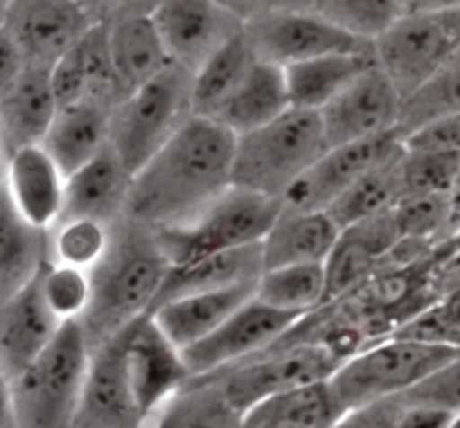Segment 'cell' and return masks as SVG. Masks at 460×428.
<instances>
[{
	"label": "cell",
	"mask_w": 460,
	"mask_h": 428,
	"mask_svg": "<svg viewBox=\"0 0 460 428\" xmlns=\"http://www.w3.org/2000/svg\"><path fill=\"white\" fill-rule=\"evenodd\" d=\"M236 135L205 117L184 128L133 175L126 218L148 229L184 224L234 187Z\"/></svg>",
	"instance_id": "6da1fadb"
},
{
	"label": "cell",
	"mask_w": 460,
	"mask_h": 428,
	"mask_svg": "<svg viewBox=\"0 0 460 428\" xmlns=\"http://www.w3.org/2000/svg\"><path fill=\"white\" fill-rule=\"evenodd\" d=\"M169 267L153 229L128 218L112 224L111 247L90 272L93 296L81 319L90 348H102L151 314Z\"/></svg>",
	"instance_id": "7a4b0ae2"
},
{
	"label": "cell",
	"mask_w": 460,
	"mask_h": 428,
	"mask_svg": "<svg viewBox=\"0 0 460 428\" xmlns=\"http://www.w3.org/2000/svg\"><path fill=\"white\" fill-rule=\"evenodd\" d=\"M90 359L93 348L81 321L63 323L48 348L12 380L13 426L72 428Z\"/></svg>",
	"instance_id": "3957f363"
},
{
	"label": "cell",
	"mask_w": 460,
	"mask_h": 428,
	"mask_svg": "<svg viewBox=\"0 0 460 428\" xmlns=\"http://www.w3.org/2000/svg\"><path fill=\"white\" fill-rule=\"evenodd\" d=\"M326 151L319 112L290 108L263 128L236 137L234 187L283 202Z\"/></svg>",
	"instance_id": "277c9868"
},
{
	"label": "cell",
	"mask_w": 460,
	"mask_h": 428,
	"mask_svg": "<svg viewBox=\"0 0 460 428\" xmlns=\"http://www.w3.org/2000/svg\"><path fill=\"white\" fill-rule=\"evenodd\" d=\"M193 115V72L171 61L111 112L108 144L130 173L148 164Z\"/></svg>",
	"instance_id": "5b68a950"
},
{
	"label": "cell",
	"mask_w": 460,
	"mask_h": 428,
	"mask_svg": "<svg viewBox=\"0 0 460 428\" xmlns=\"http://www.w3.org/2000/svg\"><path fill=\"white\" fill-rule=\"evenodd\" d=\"M281 211V200L229 187L189 223L153 231L171 267H180L220 251L259 245Z\"/></svg>",
	"instance_id": "8992f818"
},
{
	"label": "cell",
	"mask_w": 460,
	"mask_h": 428,
	"mask_svg": "<svg viewBox=\"0 0 460 428\" xmlns=\"http://www.w3.org/2000/svg\"><path fill=\"white\" fill-rule=\"evenodd\" d=\"M458 354L460 348L452 345L422 344L391 335L346 359L331 377V389L349 413L407 395Z\"/></svg>",
	"instance_id": "52a82bcc"
},
{
	"label": "cell",
	"mask_w": 460,
	"mask_h": 428,
	"mask_svg": "<svg viewBox=\"0 0 460 428\" xmlns=\"http://www.w3.org/2000/svg\"><path fill=\"white\" fill-rule=\"evenodd\" d=\"M341 363L344 362L322 344L279 341L265 353L205 377H214L234 406L245 415L274 395L331 381Z\"/></svg>",
	"instance_id": "ba28073f"
},
{
	"label": "cell",
	"mask_w": 460,
	"mask_h": 428,
	"mask_svg": "<svg viewBox=\"0 0 460 428\" xmlns=\"http://www.w3.org/2000/svg\"><path fill=\"white\" fill-rule=\"evenodd\" d=\"M373 54L404 101L460 54V9L402 13L373 43Z\"/></svg>",
	"instance_id": "9c48e42d"
},
{
	"label": "cell",
	"mask_w": 460,
	"mask_h": 428,
	"mask_svg": "<svg viewBox=\"0 0 460 428\" xmlns=\"http://www.w3.org/2000/svg\"><path fill=\"white\" fill-rule=\"evenodd\" d=\"M256 57L279 67L337 52H367L373 45L344 34L313 12L263 9L243 25Z\"/></svg>",
	"instance_id": "30bf717a"
},
{
	"label": "cell",
	"mask_w": 460,
	"mask_h": 428,
	"mask_svg": "<svg viewBox=\"0 0 460 428\" xmlns=\"http://www.w3.org/2000/svg\"><path fill=\"white\" fill-rule=\"evenodd\" d=\"M301 319L304 317L299 314L270 308L254 296L207 339L182 350L189 375H211V372H218L254 354L265 353L274 344H279Z\"/></svg>",
	"instance_id": "8fae6325"
},
{
	"label": "cell",
	"mask_w": 460,
	"mask_h": 428,
	"mask_svg": "<svg viewBox=\"0 0 460 428\" xmlns=\"http://www.w3.org/2000/svg\"><path fill=\"white\" fill-rule=\"evenodd\" d=\"M404 151L398 130L328 148L317 164L288 191L283 206L295 211H328L353 184Z\"/></svg>",
	"instance_id": "7c38bea8"
},
{
	"label": "cell",
	"mask_w": 460,
	"mask_h": 428,
	"mask_svg": "<svg viewBox=\"0 0 460 428\" xmlns=\"http://www.w3.org/2000/svg\"><path fill=\"white\" fill-rule=\"evenodd\" d=\"M126 375L148 424L166 402L191 380L182 353L164 336L151 314L117 335Z\"/></svg>",
	"instance_id": "4fadbf2b"
},
{
	"label": "cell",
	"mask_w": 460,
	"mask_h": 428,
	"mask_svg": "<svg viewBox=\"0 0 460 428\" xmlns=\"http://www.w3.org/2000/svg\"><path fill=\"white\" fill-rule=\"evenodd\" d=\"M402 94L377 63L358 76L340 97L332 99L322 117L328 148L346 146L398 128Z\"/></svg>",
	"instance_id": "5bb4252c"
},
{
	"label": "cell",
	"mask_w": 460,
	"mask_h": 428,
	"mask_svg": "<svg viewBox=\"0 0 460 428\" xmlns=\"http://www.w3.org/2000/svg\"><path fill=\"white\" fill-rule=\"evenodd\" d=\"M148 13L171 61L191 72L245 25L218 0H155Z\"/></svg>",
	"instance_id": "9a60e30c"
},
{
	"label": "cell",
	"mask_w": 460,
	"mask_h": 428,
	"mask_svg": "<svg viewBox=\"0 0 460 428\" xmlns=\"http://www.w3.org/2000/svg\"><path fill=\"white\" fill-rule=\"evenodd\" d=\"M94 22L81 0H13L3 25L18 43L27 66L52 70Z\"/></svg>",
	"instance_id": "2e32d148"
},
{
	"label": "cell",
	"mask_w": 460,
	"mask_h": 428,
	"mask_svg": "<svg viewBox=\"0 0 460 428\" xmlns=\"http://www.w3.org/2000/svg\"><path fill=\"white\" fill-rule=\"evenodd\" d=\"M148 420L139 408L124 368L119 341L111 339L93 350L88 380L81 395L72 428H146Z\"/></svg>",
	"instance_id": "e0dca14e"
},
{
	"label": "cell",
	"mask_w": 460,
	"mask_h": 428,
	"mask_svg": "<svg viewBox=\"0 0 460 428\" xmlns=\"http://www.w3.org/2000/svg\"><path fill=\"white\" fill-rule=\"evenodd\" d=\"M394 209L341 229L340 240L323 263L328 303L346 299L376 274L380 260L400 242ZM326 303V305H328Z\"/></svg>",
	"instance_id": "ac0fdd59"
},
{
	"label": "cell",
	"mask_w": 460,
	"mask_h": 428,
	"mask_svg": "<svg viewBox=\"0 0 460 428\" xmlns=\"http://www.w3.org/2000/svg\"><path fill=\"white\" fill-rule=\"evenodd\" d=\"M3 187L27 223L45 231L57 227L66 202V173L40 144L9 153Z\"/></svg>",
	"instance_id": "d6986e66"
},
{
	"label": "cell",
	"mask_w": 460,
	"mask_h": 428,
	"mask_svg": "<svg viewBox=\"0 0 460 428\" xmlns=\"http://www.w3.org/2000/svg\"><path fill=\"white\" fill-rule=\"evenodd\" d=\"M58 106L99 101L115 108L124 99L108 49V25L94 22L49 70Z\"/></svg>",
	"instance_id": "ffe728a7"
},
{
	"label": "cell",
	"mask_w": 460,
	"mask_h": 428,
	"mask_svg": "<svg viewBox=\"0 0 460 428\" xmlns=\"http://www.w3.org/2000/svg\"><path fill=\"white\" fill-rule=\"evenodd\" d=\"M130 187H133V173L108 144L97 157L66 178L61 220L88 218L112 227L126 218Z\"/></svg>",
	"instance_id": "44dd1931"
},
{
	"label": "cell",
	"mask_w": 460,
	"mask_h": 428,
	"mask_svg": "<svg viewBox=\"0 0 460 428\" xmlns=\"http://www.w3.org/2000/svg\"><path fill=\"white\" fill-rule=\"evenodd\" d=\"M57 110L58 101L49 70L27 66L22 74L0 92V130L7 155L18 148L43 144Z\"/></svg>",
	"instance_id": "7402d4cb"
},
{
	"label": "cell",
	"mask_w": 460,
	"mask_h": 428,
	"mask_svg": "<svg viewBox=\"0 0 460 428\" xmlns=\"http://www.w3.org/2000/svg\"><path fill=\"white\" fill-rule=\"evenodd\" d=\"M36 281L0 305V366L9 380L21 375L63 326L43 303Z\"/></svg>",
	"instance_id": "603a6c76"
},
{
	"label": "cell",
	"mask_w": 460,
	"mask_h": 428,
	"mask_svg": "<svg viewBox=\"0 0 460 428\" xmlns=\"http://www.w3.org/2000/svg\"><path fill=\"white\" fill-rule=\"evenodd\" d=\"M340 233V224L326 211H295L283 206L261 242L263 272L290 265H323L335 249Z\"/></svg>",
	"instance_id": "cb8c5ba5"
},
{
	"label": "cell",
	"mask_w": 460,
	"mask_h": 428,
	"mask_svg": "<svg viewBox=\"0 0 460 428\" xmlns=\"http://www.w3.org/2000/svg\"><path fill=\"white\" fill-rule=\"evenodd\" d=\"M256 296V285L229 287V290L200 292L173 299L151 312L166 339L182 353L218 330L234 312Z\"/></svg>",
	"instance_id": "d4e9b609"
},
{
	"label": "cell",
	"mask_w": 460,
	"mask_h": 428,
	"mask_svg": "<svg viewBox=\"0 0 460 428\" xmlns=\"http://www.w3.org/2000/svg\"><path fill=\"white\" fill-rule=\"evenodd\" d=\"M49 260V231L27 223L0 182V305L27 290Z\"/></svg>",
	"instance_id": "484cf974"
},
{
	"label": "cell",
	"mask_w": 460,
	"mask_h": 428,
	"mask_svg": "<svg viewBox=\"0 0 460 428\" xmlns=\"http://www.w3.org/2000/svg\"><path fill=\"white\" fill-rule=\"evenodd\" d=\"M261 274H263L261 242L259 245L241 247V249L205 256V258L193 260L189 265H180V267H169V274H166L164 283H162L153 310L189 294L256 285Z\"/></svg>",
	"instance_id": "4316f807"
},
{
	"label": "cell",
	"mask_w": 460,
	"mask_h": 428,
	"mask_svg": "<svg viewBox=\"0 0 460 428\" xmlns=\"http://www.w3.org/2000/svg\"><path fill=\"white\" fill-rule=\"evenodd\" d=\"M108 49L121 94L142 88L171 63L151 13H130L108 25Z\"/></svg>",
	"instance_id": "83f0119b"
},
{
	"label": "cell",
	"mask_w": 460,
	"mask_h": 428,
	"mask_svg": "<svg viewBox=\"0 0 460 428\" xmlns=\"http://www.w3.org/2000/svg\"><path fill=\"white\" fill-rule=\"evenodd\" d=\"M112 108L99 101H76L58 106L40 146L49 153L58 169L75 173L108 146V126Z\"/></svg>",
	"instance_id": "f1b7e54d"
},
{
	"label": "cell",
	"mask_w": 460,
	"mask_h": 428,
	"mask_svg": "<svg viewBox=\"0 0 460 428\" xmlns=\"http://www.w3.org/2000/svg\"><path fill=\"white\" fill-rule=\"evenodd\" d=\"M373 63L376 54L373 49H367V52L326 54L283 67L290 106L296 110L322 112Z\"/></svg>",
	"instance_id": "f546056e"
},
{
	"label": "cell",
	"mask_w": 460,
	"mask_h": 428,
	"mask_svg": "<svg viewBox=\"0 0 460 428\" xmlns=\"http://www.w3.org/2000/svg\"><path fill=\"white\" fill-rule=\"evenodd\" d=\"M290 108L283 67L256 57L254 66L250 67L243 83L238 85L236 92L225 103L214 121L241 137V135L263 128L270 121L279 119Z\"/></svg>",
	"instance_id": "4dcf8cb0"
},
{
	"label": "cell",
	"mask_w": 460,
	"mask_h": 428,
	"mask_svg": "<svg viewBox=\"0 0 460 428\" xmlns=\"http://www.w3.org/2000/svg\"><path fill=\"white\" fill-rule=\"evenodd\" d=\"M346 415L331 381L265 399L245 413L243 428H335Z\"/></svg>",
	"instance_id": "1f68e13d"
},
{
	"label": "cell",
	"mask_w": 460,
	"mask_h": 428,
	"mask_svg": "<svg viewBox=\"0 0 460 428\" xmlns=\"http://www.w3.org/2000/svg\"><path fill=\"white\" fill-rule=\"evenodd\" d=\"M256 52L245 31H236L193 72V115L216 119L254 66Z\"/></svg>",
	"instance_id": "d6a6232c"
},
{
	"label": "cell",
	"mask_w": 460,
	"mask_h": 428,
	"mask_svg": "<svg viewBox=\"0 0 460 428\" xmlns=\"http://www.w3.org/2000/svg\"><path fill=\"white\" fill-rule=\"evenodd\" d=\"M243 415L214 377H191L162 411L153 428H243Z\"/></svg>",
	"instance_id": "836d02e7"
},
{
	"label": "cell",
	"mask_w": 460,
	"mask_h": 428,
	"mask_svg": "<svg viewBox=\"0 0 460 428\" xmlns=\"http://www.w3.org/2000/svg\"><path fill=\"white\" fill-rule=\"evenodd\" d=\"M256 299L281 312L305 317L328 303L323 265H290L265 269L256 283Z\"/></svg>",
	"instance_id": "e575fe53"
},
{
	"label": "cell",
	"mask_w": 460,
	"mask_h": 428,
	"mask_svg": "<svg viewBox=\"0 0 460 428\" xmlns=\"http://www.w3.org/2000/svg\"><path fill=\"white\" fill-rule=\"evenodd\" d=\"M400 153L394 160L385 162L371 173L364 175L358 184L349 188L326 214L340 224V229L353 227L362 220L380 215L394 209L400 202Z\"/></svg>",
	"instance_id": "d590c367"
},
{
	"label": "cell",
	"mask_w": 460,
	"mask_h": 428,
	"mask_svg": "<svg viewBox=\"0 0 460 428\" xmlns=\"http://www.w3.org/2000/svg\"><path fill=\"white\" fill-rule=\"evenodd\" d=\"M454 112H460V54L404 99L395 130L404 142L416 130Z\"/></svg>",
	"instance_id": "8d00e7d4"
},
{
	"label": "cell",
	"mask_w": 460,
	"mask_h": 428,
	"mask_svg": "<svg viewBox=\"0 0 460 428\" xmlns=\"http://www.w3.org/2000/svg\"><path fill=\"white\" fill-rule=\"evenodd\" d=\"M310 12L368 45L402 16L400 0H314Z\"/></svg>",
	"instance_id": "74e56055"
},
{
	"label": "cell",
	"mask_w": 460,
	"mask_h": 428,
	"mask_svg": "<svg viewBox=\"0 0 460 428\" xmlns=\"http://www.w3.org/2000/svg\"><path fill=\"white\" fill-rule=\"evenodd\" d=\"M460 155L404 148L400 157V200L454 196L458 191Z\"/></svg>",
	"instance_id": "f35d334b"
},
{
	"label": "cell",
	"mask_w": 460,
	"mask_h": 428,
	"mask_svg": "<svg viewBox=\"0 0 460 428\" xmlns=\"http://www.w3.org/2000/svg\"><path fill=\"white\" fill-rule=\"evenodd\" d=\"M112 227L88 218L61 220L49 231V256L54 263L93 272L106 256Z\"/></svg>",
	"instance_id": "ab89813d"
},
{
	"label": "cell",
	"mask_w": 460,
	"mask_h": 428,
	"mask_svg": "<svg viewBox=\"0 0 460 428\" xmlns=\"http://www.w3.org/2000/svg\"><path fill=\"white\" fill-rule=\"evenodd\" d=\"M36 283H39L40 299L58 323L84 319L90 305V296H93L90 272L49 260Z\"/></svg>",
	"instance_id": "60d3db41"
},
{
	"label": "cell",
	"mask_w": 460,
	"mask_h": 428,
	"mask_svg": "<svg viewBox=\"0 0 460 428\" xmlns=\"http://www.w3.org/2000/svg\"><path fill=\"white\" fill-rule=\"evenodd\" d=\"M391 335L422 341V344L460 348V285L445 292L436 303H431L420 314L409 319L407 323H402Z\"/></svg>",
	"instance_id": "b9f144b4"
},
{
	"label": "cell",
	"mask_w": 460,
	"mask_h": 428,
	"mask_svg": "<svg viewBox=\"0 0 460 428\" xmlns=\"http://www.w3.org/2000/svg\"><path fill=\"white\" fill-rule=\"evenodd\" d=\"M411 406L434 408L443 411L452 417H460V354L443 368L427 377L422 384L409 390L407 395H400Z\"/></svg>",
	"instance_id": "7bdbcfd3"
},
{
	"label": "cell",
	"mask_w": 460,
	"mask_h": 428,
	"mask_svg": "<svg viewBox=\"0 0 460 428\" xmlns=\"http://www.w3.org/2000/svg\"><path fill=\"white\" fill-rule=\"evenodd\" d=\"M402 144L404 148H411V151H434L460 155V112H454V115L443 117L438 121H431L425 128L409 135Z\"/></svg>",
	"instance_id": "ee69618b"
},
{
	"label": "cell",
	"mask_w": 460,
	"mask_h": 428,
	"mask_svg": "<svg viewBox=\"0 0 460 428\" xmlns=\"http://www.w3.org/2000/svg\"><path fill=\"white\" fill-rule=\"evenodd\" d=\"M404 408L407 402L402 397L382 399L349 411L335 428H398Z\"/></svg>",
	"instance_id": "f6af8a7d"
},
{
	"label": "cell",
	"mask_w": 460,
	"mask_h": 428,
	"mask_svg": "<svg viewBox=\"0 0 460 428\" xmlns=\"http://www.w3.org/2000/svg\"><path fill=\"white\" fill-rule=\"evenodd\" d=\"M25 67L27 61L22 57L21 48L7 31V27L0 22V92H4L22 74Z\"/></svg>",
	"instance_id": "bcb514c9"
},
{
	"label": "cell",
	"mask_w": 460,
	"mask_h": 428,
	"mask_svg": "<svg viewBox=\"0 0 460 428\" xmlns=\"http://www.w3.org/2000/svg\"><path fill=\"white\" fill-rule=\"evenodd\" d=\"M454 424H456V417L447 415V413L407 404L398 428H454Z\"/></svg>",
	"instance_id": "7dc6e473"
},
{
	"label": "cell",
	"mask_w": 460,
	"mask_h": 428,
	"mask_svg": "<svg viewBox=\"0 0 460 428\" xmlns=\"http://www.w3.org/2000/svg\"><path fill=\"white\" fill-rule=\"evenodd\" d=\"M402 13L418 12H456L460 0H400Z\"/></svg>",
	"instance_id": "c3c4849f"
},
{
	"label": "cell",
	"mask_w": 460,
	"mask_h": 428,
	"mask_svg": "<svg viewBox=\"0 0 460 428\" xmlns=\"http://www.w3.org/2000/svg\"><path fill=\"white\" fill-rule=\"evenodd\" d=\"M0 428L13 426V406H12V380L0 366Z\"/></svg>",
	"instance_id": "681fc988"
},
{
	"label": "cell",
	"mask_w": 460,
	"mask_h": 428,
	"mask_svg": "<svg viewBox=\"0 0 460 428\" xmlns=\"http://www.w3.org/2000/svg\"><path fill=\"white\" fill-rule=\"evenodd\" d=\"M218 3L241 22H247L265 9V0H218Z\"/></svg>",
	"instance_id": "f907efd6"
},
{
	"label": "cell",
	"mask_w": 460,
	"mask_h": 428,
	"mask_svg": "<svg viewBox=\"0 0 460 428\" xmlns=\"http://www.w3.org/2000/svg\"><path fill=\"white\" fill-rule=\"evenodd\" d=\"M314 0H265V9H283V12H310Z\"/></svg>",
	"instance_id": "816d5d0a"
},
{
	"label": "cell",
	"mask_w": 460,
	"mask_h": 428,
	"mask_svg": "<svg viewBox=\"0 0 460 428\" xmlns=\"http://www.w3.org/2000/svg\"><path fill=\"white\" fill-rule=\"evenodd\" d=\"M4 160H7V151H4V139H3V130H0V182H3Z\"/></svg>",
	"instance_id": "f5cc1de1"
},
{
	"label": "cell",
	"mask_w": 460,
	"mask_h": 428,
	"mask_svg": "<svg viewBox=\"0 0 460 428\" xmlns=\"http://www.w3.org/2000/svg\"><path fill=\"white\" fill-rule=\"evenodd\" d=\"M12 4H13V0H0V22H4L9 9H12Z\"/></svg>",
	"instance_id": "db71d44e"
},
{
	"label": "cell",
	"mask_w": 460,
	"mask_h": 428,
	"mask_svg": "<svg viewBox=\"0 0 460 428\" xmlns=\"http://www.w3.org/2000/svg\"><path fill=\"white\" fill-rule=\"evenodd\" d=\"M103 3H112V4H119V3H124V0H103Z\"/></svg>",
	"instance_id": "11a10c76"
},
{
	"label": "cell",
	"mask_w": 460,
	"mask_h": 428,
	"mask_svg": "<svg viewBox=\"0 0 460 428\" xmlns=\"http://www.w3.org/2000/svg\"><path fill=\"white\" fill-rule=\"evenodd\" d=\"M454 428H460V417L456 420V424H454Z\"/></svg>",
	"instance_id": "9f6ffc18"
},
{
	"label": "cell",
	"mask_w": 460,
	"mask_h": 428,
	"mask_svg": "<svg viewBox=\"0 0 460 428\" xmlns=\"http://www.w3.org/2000/svg\"><path fill=\"white\" fill-rule=\"evenodd\" d=\"M458 191H460V173H458ZM458 191H456V193H458Z\"/></svg>",
	"instance_id": "6f0895ef"
}]
</instances>
